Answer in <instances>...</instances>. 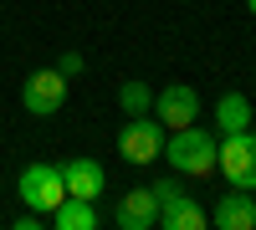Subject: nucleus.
Listing matches in <instances>:
<instances>
[{
    "mask_svg": "<svg viewBox=\"0 0 256 230\" xmlns=\"http://www.w3.org/2000/svg\"><path fill=\"white\" fill-rule=\"evenodd\" d=\"M216 154H220V143L210 138L205 128H174L164 138V154L159 159H169V169L174 174H195V179H205V174H216Z\"/></svg>",
    "mask_w": 256,
    "mask_h": 230,
    "instance_id": "obj_1",
    "label": "nucleus"
},
{
    "mask_svg": "<svg viewBox=\"0 0 256 230\" xmlns=\"http://www.w3.org/2000/svg\"><path fill=\"white\" fill-rule=\"evenodd\" d=\"M16 190H20V200H26V210L52 215L56 205L67 200V184H62V164H26Z\"/></svg>",
    "mask_w": 256,
    "mask_h": 230,
    "instance_id": "obj_2",
    "label": "nucleus"
},
{
    "mask_svg": "<svg viewBox=\"0 0 256 230\" xmlns=\"http://www.w3.org/2000/svg\"><path fill=\"white\" fill-rule=\"evenodd\" d=\"M216 169L226 174L230 190H256V133H251V128L226 133L220 154H216Z\"/></svg>",
    "mask_w": 256,
    "mask_h": 230,
    "instance_id": "obj_3",
    "label": "nucleus"
},
{
    "mask_svg": "<svg viewBox=\"0 0 256 230\" xmlns=\"http://www.w3.org/2000/svg\"><path fill=\"white\" fill-rule=\"evenodd\" d=\"M118 154H123L128 164H154V159L164 154V123L134 113V118L118 128Z\"/></svg>",
    "mask_w": 256,
    "mask_h": 230,
    "instance_id": "obj_4",
    "label": "nucleus"
},
{
    "mask_svg": "<svg viewBox=\"0 0 256 230\" xmlns=\"http://www.w3.org/2000/svg\"><path fill=\"white\" fill-rule=\"evenodd\" d=\"M20 102H26L31 118H52V113H62V102H67V77H62L56 67L31 72L26 82H20Z\"/></svg>",
    "mask_w": 256,
    "mask_h": 230,
    "instance_id": "obj_5",
    "label": "nucleus"
},
{
    "mask_svg": "<svg viewBox=\"0 0 256 230\" xmlns=\"http://www.w3.org/2000/svg\"><path fill=\"white\" fill-rule=\"evenodd\" d=\"M195 113H200V92L190 87V82H169V87L159 92V102H154V118L164 123L169 133H174V128H190Z\"/></svg>",
    "mask_w": 256,
    "mask_h": 230,
    "instance_id": "obj_6",
    "label": "nucleus"
},
{
    "mask_svg": "<svg viewBox=\"0 0 256 230\" xmlns=\"http://www.w3.org/2000/svg\"><path fill=\"white\" fill-rule=\"evenodd\" d=\"M113 225L118 230H154L159 225V200L148 184H138V190H128L118 200V210H113Z\"/></svg>",
    "mask_w": 256,
    "mask_h": 230,
    "instance_id": "obj_7",
    "label": "nucleus"
},
{
    "mask_svg": "<svg viewBox=\"0 0 256 230\" xmlns=\"http://www.w3.org/2000/svg\"><path fill=\"white\" fill-rule=\"evenodd\" d=\"M62 184H67L72 200H92V205H98V195H102V184H108V174H102L98 159H67V164H62Z\"/></svg>",
    "mask_w": 256,
    "mask_h": 230,
    "instance_id": "obj_8",
    "label": "nucleus"
},
{
    "mask_svg": "<svg viewBox=\"0 0 256 230\" xmlns=\"http://www.w3.org/2000/svg\"><path fill=\"white\" fill-rule=\"evenodd\" d=\"M210 220H216L220 230H256V195H246V190L220 195V205H216Z\"/></svg>",
    "mask_w": 256,
    "mask_h": 230,
    "instance_id": "obj_9",
    "label": "nucleus"
},
{
    "mask_svg": "<svg viewBox=\"0 0 256 230\" xmlns=\"http://www.w3.org/2000/svg\"><path fill=\"white\" fill-rule=\"evenodd\" d=\"M159 225H164V230H205L210 215L195 205V195H180V200L159 205Z\"/></svg>",
    "mask_w": 256,
    "mask_h": 230,
    "instance_id": "obj_10",
    "label": "nucleus"
},
{
    "mask_svg": "<svg viewBox=\"0 0 256 230\" xmlns=\"http://www.w3.org/2000/svg\"><path fill=\"white\" fill-rule=\"evenodd\" d=\"M46 220H52L56 230H98V225H102V220H98V205H92V200H72V195L62 200Z\"/></svg>",
    "mask_w": 256,
    "mask_h": 230,
    "instance_id": "obj_11",
    "label": "nucleus"
},
{
    "mask_svg": "<svg viewBox=\"0 0 256 230\" xmlns=\"http://www.w3.org/2000/svg\"><path fill=\"white\" fill-rule=\"evenodd\" d=\"M216 128H220V133H241V128H251V102H246L241 92H226V97L216 102Z\"/></svg>",
    "mask_w": 256,
    "mask_h": 230,
    "instance_id": "obj_12",
    "label": "nucleus"
},
{
    "mask_svg": "<svg viewBox=\"0 0 256 230\" xmlns=\"http://www.w3.org/2000/svg\"><path fill=\"white\" fill-rule=\"evenodd\" d=\"M118 108L134 118V113H154V92L144 87V82H123L118 87Z\"/></svg>",
    "mask_w": 256,
    "mask_h": 230,
    "instance_id": "obj_13",
    "label": "nucleus"
},
{
    "mask_svg": "<svg viewBox=\"0 0 256 230\" xmlns=\"http://www.w3.org/2000/svg\"><path fill=\"white\" fill-rule=\"evenodd\" d=\"M148 190H154L159 205H169V200H180V195H184V184H180V179H159V184H148Z\"/></svg>",
    "mask_w": 256,
    "mask_h": 230,
    "instance_id": "obj_14",
    "label": "nucleus"
},
{
    "mask_svg": "<svg viewBox=\"0 0 256 230\" xmlns=\"http://www.w3.org/2000/svg\"><path fill=\"white\" fill-rule=\"evenodd\" d=\"M56 72H62V77H77V72H82V56H77V51H67V56L56 61Z\"/></svg>",
    "mask_w": 256,
    "mask_h": 230,
    "instance_id": "obj_15",
    "label": "nucleus"
},
{
    "mask_svg": "<svg viewBox=\"0 0 256 230\" xmlns=\"http://www.w3.org/2000/svg\"><path fill=\"white\" fill-rule=\"evenodd\" d=\"M16 230H41V215L26 210V215H16Z\"/></svg>",
    "mask_w": 256,
    "mask_h": 230,
    "instance_id": "obj_16",
    "label": "nucleus"
},
{
    "mask_svg": "<svg viewBox=\"0 0 256 230\" xmlns=\"http://www.w3.org/2000/svg\"><path fill=\"white\" fill-rule=\"evenodd\" d=\"M246 10H251V15H256V0H246Z\"/></svg>",
    "mask_w": 256,
    "mask_h": 230,
    "instance_id": "obj_17",
    "label": "nucleus"
}]
</instances>
